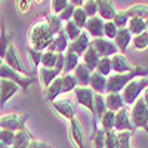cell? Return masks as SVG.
Wrapping results in <instances>:
<instances>
[{"mask_svg":"<svg viewBox=\"0 0 148 148\" xmlns=\"http://www.w3.org/2000/svg\"><path fill=\"white\" fill-rule=\"evenodd\" d=\"M53 37H55V34L51 30V27H49V24L46 22V19H40V21H36L34 24H31L30 31H28L30 47L43 52L51 45Z\"/></svg>","mask_w":148,"mask_h":148,"instance_id":"cell-1","label":"cell"},{"mask_svg":"<svg viewBox=\"0 0 148 148\" xmlns=\"http://www.w3.org/2000/svg\"><path fill=\"white\" fill-rule=\"evenodd\" d=\"M148 76V68L145 67H135L133 71L130 73H123V74H110L107 77V88H105V93L110 92H117L120 93L123 90V88L133 79L136 77H147Z\"/></svg>","mask_w":148,"mask_h":148,"instance_id":"cell-2","label":"cell"},{"mask_svg":"<svg viewBox=\"0 0 148 148\" xmlns=\"http://www.w3.org/2000/svg\"><path fill=\"white\" fill-rule=\"evenodd\" d=\"M74 98L76 102L86 108L92 116V130L95 132L98 129V117H96V111H95V92L89 88V86H77L74 89Z\"/></svg>","mask_w":148,"mask_h":148,"instance_id":"cell-3","label":"cell"},{"mask_svg":"<svg viewBox=\"0 0 148 148\" xmlns=\"http://www.w3.org/2000/svg\"><path fill=\"white\" fill-rule=\"evenodd\" d=\"M129 113H130V120L135 129H144L148 133V105L144 102L142 96H139L132 104Z\"/></svg>","mask_w":148,"mask_h":148,"instance_id":"cell-4","label":"cell"},{"mask_svg":"<svg viewBox=\"0 0 148 148\" xmlns=\"http://www.w3.org/2000/svg\"><path fill=\"white\" fill-rule=\"evenodd\" d=\"M147 86H148V79L147 77H136V79L130 80L125 88H123V90L120 92L125 104L132 105L142 95V92H144V89L147 88Z\"/></svg>","mask_w":148,"mask_h":148,"instance_id":"cell-5","label":"cell"},{"mask_svg":"<svg viewBox=\"0 0 148 148\" xmlns=\"http://www.w3.org/2000/svg\"><path fill=\"white\" fill-rule=\"evenodd\" d=\"M0 79H8V80H12L14 83H16L21 90H27L28 86H31L37 77L36 76H24V74L15 71L14 68H10L9 65H6L5 62L0 65Z\"/></svg>","mask_w":148,"mask_h":148,"instance_id":"cell-6","label":"cell"},{"mask_svg":"<svg viewBox=\"0 0 148 148\" xmlns=\"http://www.w3.org/2000/svg\"><path fill=\"white\" fill-rule=\"evenodd\" d=\"M3 62H5L6 65H9L10 68H14L15 71L24 74V76H34V74H31L30 71H27L25 68H24L21 59H19V56H18V52H16V49H15V46H14V43H12V42H10L9 46H8V51H6V55H5V58H3Z\"/></svg>","mask_w":148,"mask_h":148,"instance_id":"cell-7","label":"cell"},{"mask_svg":"<svg viewBox=\"0 0 148 148\" xmlns=\"http://www.w3.org/2000/svg\"><path fill=\"white\" fill-rule=\"evenodd\" d=\"M90 45L96 49V52L99 53V56H108L111 58L113 55L119 53V49L113 40H108L105 37H98V39H92Z\"/></svg>","mask_w":148,"mask_h":148,"instance_id":"cell-8","label":"cell"},{"mask_svg":"<svg viewBox=\"0 0 148 148\" xmlns=\"http://www.w3.org/2000/svg\"><path fill=\"white\" fill-rule=\"evenodd\" d=\"M27 116H18V114H6L0 117V129H8L12 132H16L21 127L25 126Z\"/></svg>","mask_w":148,"mask_h":148,"instance_id":"cell-9","label":"cell"},{"mask_svg":"<svg viewBox=\"0 0 148 148\" xmlns=\"http://www.w3.org/2000/svg\"><path fill=\"white\" fill-rule=\"evenodd\" d=\"M18 92H21V88L16 83L8 79H0V107H3Z\"/></svg>","mask_w":148,"mask_h":148,"instance_id":"cell-10","label":"cell"},{"mask_svg":"<svg viewBox=\"0 0 148 148\" xmlns=\"http://www.w3.org/2000/svg\"><path fill=\"white\" fill-rule=\"evenodd\" d=\"M51 104H52V108L65 120L70 121L71 119L76 117V107L70 99H55Z\"/></svg>","mask_w":148,"mask_h":148,"instance_id":"cell-11","label":"cell"},{"mask_svg":"<svg viewBox=\"0 0 148 148\" xmlns=\"http://www.w3.org/2000/svg\"><path fill=\"white\" fill-rule=\"evenodd\" d=\"M114 130H116V132H123V130L133 132V130H135V126L132 125V120H130V113H129L127 107H123L121 110H119L117 113H116Z\"/></svg>","mask_w":148,"mask_h":148,"instance_id":"cell-12","label":"cell"},{"mask_svg":"<svg viewBox=\"0 0 148 148\" xmlns=\"http://www.w3.org/2000/svg\"><path fill=\"white\" fill-rule=\"evenodd\" d=\"M89 46H90V36L86 33V31H82L77 39H74V40H71V42L68 43L67 51L74 52L76 55L82 56V55L86 52V49H88Z\"/></svg>","mask_w":148,"mask_h":148,"instance_id":"cell-13","label":"cell"},{"mask_svg":"<svg viewBox=\"0 0 148 148\" xmlns=\"http://www.w3.org/2000/svg\"><path fill=\"white\" fill-rule=\"evenodd\" d=\"M110 59H111V68H113V73L123 74V73H130V71L135 70V67L129 62V59L120 52L113 55Z\"/></svg>","mask_w":148,"mask_h":148,"instance_id":"cell-14","label":"cell"},{"mask_svg":"<svg viewBox=\"0 0 148 148\" xmlns=\"http://www.w3.org/2000/svg\"><path fill=\"white\" fill-rule=\"evenodd\" d=\"M104 19L99 18V16H92L88 19V22H86V33H88L92 39H98V37H104Z\"/></svg>","mask_w":148,"mask_h":148,"instance_id":"cell-15","label":"cell"},{"mask_svg":"<svg viewBox=\"0 0 148 148\" xmlns=\"http://www.w3.org/2000/svg\"><path fill=\"white\" fill-rule=\"evenodd\" d=\"M68 43H70V40L65 36V31L61 30L58 34H55L53 40L47 46L46 51H51V52H55V53H64L67 51V47H68Z\"/></svg>","mask_w":148,"mask_h":148,"instance_id":"cell-16","label":"cell"},{"mask_svg":"<svg viewBox=\"0 0 148 148\" xmlns=\"http://www.w3.org/2000/svg\"><path fill=\"white\" fill-rule=\"evenodd\" d=\"M117 14L116 5L113 0H98V16L104 21H113L114 15Z\"/></svg>","mask_w":148,"mask_h":148,"instance_id":"cell-17","label":"cell"},{"mask_svg":"<svg viewBox=\"0 0 148 148\" xmlns=\"http://www.w3.org/2000/svg\"><path fill=\"white\" fill-rule=\"evenodd\" d=\"M70 138L74 142L76 148H84V141H83V129L80 121L74 117L70 120Z\"/></svg>","mask_w":148,"mask_h":148,"instance_id":"cell-18","label":"cell"},{"mask_svg":"<svg viewBox=\"0 0 148 148\" xmlns=\"http://www.w3.org/2000/svg\"><path fill=\"white\" fill-rule=\"evenodd\" d=\"M132 34L129 33V30L125 27V28H119V31H117V34H116V37H114V43H116V46H117V49H119V52L120 53H123V52H126L127 51V46L130 45V42H132Z\"/></svg>","mask_w":148,"mask_h":148,"instance_id":"cell-19","label":"cell"},{"mask_svg":"<svg viewBox=\"0 0 148 148\" xmlns=\"http://www.w3.org/2000/svg\"><path fill=\"white\" fill-rule=\"evenodd\" d=\"M104 98H105V105H107V110H110V111H114V113H117L119 110H121L123 107H126L125 101H123L121 93H117V92H110V93H105V95H104Z\"/></svg>","mask_w":148,"mask_h":148,"instance_id":"cell-20","label":"cell"},{"mask_svg":"<svg viewBox=\"0 0 148 148\" xmlns=\"http://www.w3.org/2000/svg\"><path fill=\"white\" fill-rule=\"evenodd\" d=\"M89 88L95 92V93H105V88H107V77L99 74L98 71H92L90 79H89Z\"/></svg>","mask_w":148,"mask_h":148,"instance_id":"cell-21","label":"cell"},{"mask_svg":"<svg viewBox=\"0 0 148 148\" xmlns=\"http://www.w3.org/2000/svg\"><path fill=\"white\" fill-rule=\"evenodd\" d=\"M99 59H101V56H99V53L96 52V49L90 45L88 49H86V52L82 55V62L88 67L90 71H95V68H96V64L99 62Z\"/></svg>","mask_w":148,"mask_h":148,"instance_id":"cell-22","label":"cell"},{"mask_svg":"<svg viewBox=\"0 0 148 148\" xmlns=\"http://www.w3.org/2000/svg\"><path fill=\"white\" fill-rule=\"evenodd\" d=\"M61 93H62V79H61V76H58V77L45 89V98H46V101L52 102V101L56 99Z\"/></svg>","mask_w":148,"mask_h":148,"instance_id":"cell-23","label":"cell"},{"mask_svg":"<svg viewBox=\"0 0 148 148\" xmlns=\"http://www.w3.org/2000/svg\"><path fill=\"white\" fill-rule=\"evenodd\" d=\"M33 141V136L31 133L28 132L27 126L21 127L19 130L15 132V138H14V144H12V147H16V148H27L28 144Z\"/></svg>","mask_w":148,"mask_h":148,"instance_id":"cell-24","label":"cell"},{"mask_svg":"<svg viewBox=\"0 0 148 148\" xmlns=\"http://www.w3.org/2000/svg\"><path fill=\"white\" fill-rule=\"evenodd\" d=\"M73 74H74V77H76L79 86H89V79H90L92 71L86 67L83 62H79V65L74 68Z\"/></svg>","mask_w":148,"mask_h":148,"instance_id":"cell-25","label":"cell"},{"mask_svg":"<svg viewBox=\"0 0 148 148\" xmlns=\"http://www.w3.org/2000/svg\"><path fill=\"white\" fill-rule=\"evenodd\" d=\"M37 74H39V79H40V83L43 86V89H46L47 86L59 76L53 68H45V67H40L39 71H37Z\"/></svg>","mask_w":148,"mask_h":148,"instance_id":"cell-26","label":"cell"},{"mask_svg":"<svg viewBox=\"0 0 148 148\" xmlns=\"http://www.w3.org/2000/svg\"><path fill=\"white\" fill-rule=\"evenodd\" d=\"M80 62V56L76 55L74 52L65 51L64 52V68H62V74L65 73H73L74 68H76Z\"/></svg>","mask_w":148,"mask_h":148,"instance_id":"cell-27","label":"cell"},{"mask_svg":"<svg viewBox=\"0 0 148 148\" xmlns=\"http://www.w3.org/2000/svg\"><path fill=\"white\" fill-rule=\"evenodd\" d=\"M126 28L129 30V33H130L132 36H138V34H141V33H144V31L147 30V25H145V19H142V18H138V16L129 18Z\"/></svg>","mask_w":148,"mask_h":148,"instance_id":"cell-28","label":"cell"},{"mask_svg":"<svg viewBox=\"0 0 148 148\" xmlns=\"http://www.w3.org/2000/svg\"><path fill=\"white\" fill-rule=\"evenodd\" d=\"M114 121H116V113L114 111H110V110H107L99 117V125H101V129L104 132L113 130L114 129Z\"/></svg>","mask_w":148,"mask_h":148,"instance_id":"cell-29","label":"cell"},{"mask_svg":"<svg viewBox=\"0 0 148 148\" xmlns=\"http://www.w3.org/2000/svg\"><path fill=\"white\" fill-rule=\"evenodd\" d=\"M125 12L129 18H133V16H138V18H142V19L148 18V6L147 5H141V3L133 5L129 9H126Z\"/></svg>","mask_w":148,"mask_h":148,"instance_id":"cell-30","label":"cell"},{"mask_svg":"<svg viewBox=\"0 0 148 148\" xmlns=\"http://www.w3.org/2000/svg\"><path fill=\"white\" fill-rule=\"evenodd\" d=\"M10 36L6 33V28H5V24L2 22L0 24V59L3 61L5 55H6V51H8V46L10 43Z\"/></svg>","mask_w":148,"mask_h":148,"instance_id":"cell-31","label":"cell"},{"mask_svg":"<svg viewBox=\"0 0 148 148\" xmlns=\"http://www.w3.org/2000/svg\"><path fill=\"white\" fill-rule=\"evenodd\" d=\"M61 79H62V93H68L71 90H74L77 88V80L76 77H74L73 73H65L61 76Z\"/></svg>","mask_w":148,"mask_h":148,"instance_id":"cell-32","label":"cell"},{"mask_svg":"<svg viewBox=\"0 0 148 148\" xmlns=\"http://www.w3.org/2000/svg\"><path fill=\"white\" fill-rule=\"evenodd\" d=\"M64 31H65V36L68 37V40L71 42V40H74V39H77V37L80 36V33L83 31L80 27H77L76 24H74V21H67V22H64V28H62Z\"/></svg>","mask_w":148,"mask_h":148,"instance_id":"cell-33","label":"cell"},{"mask_svg":"<svg viewBox=\"0 0 148 148\" xmlns=\"http://www.w3.org/2000/svg\"><path fill=\"white\" fill-rule=\"evenodd\" d=\"M130 43L133 45V47L136 51H145L148 47V31H144L138 36H133Z\"/></svg>","mask_w":148,"mask_h":148,"instance_id":"cell-34","label":"cell"},{"mask_svg":"<svg viewBox=\"0 0 148 148\" xmlns=\"http://www.w3.org/2000/svg\"><path fill=\"white\" fill-rule=\"evenodd\" d=\"M95 71H98L99 74H102V76L108 77L111 73H113V68H111V59L108 56H101L99 62L96 64V68Z\"/></svg>","mask_w":148,"mask_h":148,"instance_id":"cell-35","label":"cell"},{"mask_svg":"<svg viewBox=\"0 0 148 148\" xmlns=\"http://www.w3.org/2000/svg\"><path fill=\"white\" fill-rule=\"evenodd\" d=\"M56 59H58V53L51 52V51H46L42 53V59H40V67L45 68H53L56 64Z\"/></svg>","mask_w":148,"mask_h":148,"instance_id":"cell-36","label":"cell"},{"mask_svg":"<svg viewBox=\"0 0 148 148\" xmlns=\"http://www.w3.org/2000/svg\"><path fill=\"white\" fill-rule=\"evenodd\" d=\"M88 19H89V18H88V15L84 14V10L82 9V6L74 9L73 16H71V21H74V24H76L77 27H80V28L83 30L84 25H86V22H88Z\"/></svg>","mask_w":148,"mask_h":148,"instance_id":"cell-37","label":"cell"},{"mask_svg":"<svg viewBox=\"0 0 148 148\" xmlns=\"http://www.w3.org/2000/svg\"><path fill=\"white\" fill-rule=\"evenodd\" d=\"M45 19H46V22L49 24V27H51V30L53 31V34H58L61 30L64 28V22L61 21V18L58 16V15H46L45 16Z\"/></svg>","mask_w":148,"mask_h":148,"instance_id":"cell-38","label":"cell"},{"mask_svg":"<svg viewBox=\"0 0 148 148\" xmlns=\"http://www.w3.org/2000/svg\"><path fill=\"white\" fill-rule=\"evenodd\" d=\"M82 9L88 15V18L96 16L98 15V0H84L82 5Z\"/></svg>","mask_w":148,"mask_h":148,"instance_id":"cell-39","label":"cell"},{"mask_svg":"<svg viewBox=\"0 0 148 148\" xmlns=\"http://www.w3.org/2000/svg\"><path fill=\"white\" fill-rule=\"evenodd\" d=\"M104 145H105V148H120L119 147V136H117V132L114 129L105 132Z\"/></svg>","mask_w":148,"mask_h":148,"instance_id":"cell-40","label":"cell"},{"mask_svg":"<svg viewBox=\"0 0 148 148\" xmlns=\"http://www.w3.org/2000/svg\"><path fill=\"white\" fill-rule=\"evenodd\" d=\"M42 53L40 51H37V49H33V47H28L27 51V55H28V59H30V64L33 67V70H37L40 67V59H42Z\"/></svg>","mask_w":148,"mask_h":148,"instance_id":"cell-41","label":"cell"},{"mask_svg":"<svg viewBox=\"0 0 148 148\" xmlns=\"http://www.w3.org/2000/svg\"><path fill=\"white\" fill-rule=\"evenodd\" d=\"M95 111H96V117L99 121V117L107 111V105H105V98L101 93H95Z\"/></svg>","mask_w":148,"mask_h":148,"instance_id":"cell-42","label":"cell"},{"mask_svg":"<svg viewBox=\"0 0 148 148\" xmlns=\"http://www.w3.org/2000/svg\"><path fill=\"white\" fill-rule=\"evenodd\" d=\"M132 135H133V132H129V130L117 132V136H119V147H120V148H132V145H130Z\"/></svg>","mask_w":148,"mask_h":148,"instance_id":"cell-43","label":"cell"},{"mask_svg":"<svg viewBox=\"0 0 148 148\" xmlns=\"http://www.w3.org/2000/svg\"><path fill=\"white\" fill-rule=\"evenodd\" d=\"M117 31H119V28L116 27V24L113 21H105L104 22V37H105V39L114 40Z\"/></svg>","mask_w":148,"mask_h":148,"instance_id":"cell-44","label":"cell"},{"mask_svg":"<svg viewBox=\"0 0 148 148\" xmlns=\"http://www.w3.org/2000/svg\"><path fill=\"white\" fill-rule=\"evenodd\" d=\"M104 138H105V132H104L101 127H98V129L92 133V136H90V139H92L95 148H105V145H104Z\"/></svg>","mask_w":148,"mask_h":148,"instance_id":"cell-45","label":"cell"},{"mask_svg":"<svg viewBox=\"0 0 148 148\" xmlns=\"http://www.w3.org/2000/svg\"><path fill=\"white\" fill-rule=\"evenodd\" d=\"M127 21H129V16L126 15L125 10H117V14L113 18V22L116 24L117 28H125L127 25Z\"/></svg>","mask_w":148,"mask_h":148,"instance_id":"cell-46","label":"cell"},{"mask_svg":"<svg viewBox=\"0 0 148 148\" xmlns=\"http://www.w3.org/2000/svg\"><path fill=\"white\" fill-rule=\"evenodd\" d=\"M68 5H70L68 0H51V10H52L53 15H58V14H61V12H62Z\"/></svg>","mask_w":148,"mask_h":148,"instance_id":"cell-47","label":"cell"},{"mask_svg":"<svg viewBox=\"0 0 148 148\" xmlns=\"http://www.w3.org/2000/svg\"><path fill=\"white\" fill-rule=\"evenodd\" d=\"M14 138H15V132L8 130V129H0V141H2L5 145L12 147V144H14Z\"/></svg>","mask_w":148,"mask_h":148,"instance_id":"cell-48","label":"cell"},{"mask_svg":"<svg viewBox=\"0 0 148 148\" xmlns=\"http://www.w3.org/2000/svg\"><path fill=\"white\" fill-rule=\"evenodd\" d=\"M33 2H34V0H15L16 10L19 12L21 15H25L27 12L30 10V8H31Z\"/></svg>","mask_w":148,"mask_h":148,"instance_id":"cell-49","label":"cell"},{"mask_svg":"<svg viewBox=\"0 0 148 148\" xmlns=\"http://www.w3.org/2000/svg\"><path fill=\"white\" fill-rule=\"evenodd\" d=\"M74 9H76V6H73V5H68L61 14H58V16L61 18V21L62 22H67V21H70L71 19V16H73V12H74Z\"/></svg>","mask_w":148,"mask_h":148,"instance_id":"cell-50","label":"cell"},{"mask_svg":"<svg viewBox=\"0 0 148 148\" xmlns=\"http://www.w3.org/2000/svg\"><path fill=\"white\" fill-rule=\"evenodd\" d=\"M27 148H51L46 142H42V141H31L30 144H28V147Z\"/></svg>","mask_w":148,"mask_h":148,"instance_id":"cell-51","label":"cell"},{"mask_svg":"<svg viewBox=\"0 0 148 148\" xmlns=\"http://www.w3.org/2000/svg\"><path fill=\"white\" fill-rule=\"evenodd\" d=\"M68 2H70V5H73V6L80 8V6L83 5V2H84V0H68Z\"/></svg>","mask_w":148,"mask_h":148,"instance_id":"cell-52","label":"cell"},{"mask_svg":"<svg viewBox=\"0 0 148 148\" xmlns=\"http://www.w3.org/2000/svg\"><path fill=\"white\" fill-rule=\"evenodd\" d=\"M141 96H142L144 102H145V104L148 105V86H147V88L144 89V92H142V95H141Z\"/></svg>","mask_w":148,"mask_h":148,"instance_id":"cell-53","label":"cell"},{"mask_svg":"<svg viewBox=\"0 0 148 148\" xmlns=\"http://www.w3.org/2000/svg\"><path fill=\"white\" fill-rule=\"evenodd\" d=\"M0 148H10V147H8V145H5L2 141H0Z\"/></svg>","mask_w":148,"mask_h":148,"instance_id":"cell-54","label":"cell"},{"mask_svg":"<svg viewBox=\"0 0 148 148\" xmlns=\"http://www.w3.org/2000/svg\"><path fill=\"white\" fill-rule=\"evenodd\" d=\"M145 25H147V30H145V31H148V18L145 19Z\"/></svg>","mask_w":148,"mask_h":148,"instance_id":"cell-55","label":"cell"},{"mask_svg":"<svg viewBox=\"0 0 148 148\" xmlns=\"http://www.w3.org/2000/svg\"><path fill=\"white\" fill-rule=\"evenodd\" d=\"M34 2H36V3H42V2H43V0H34Z\"/></svg>","mask_w":148,"mask_h":148,"instance_id":"cell-56","label":"cell"},{"mask_svg":"<svg viewBox=\"0 0 148 148\" xmlns=\"http://www.w3.org/2000/svg\"><path fill=\"white\" fill-rule=\"evenodd\" d=\"M2 64H3V61H2V59H0V65H2Z\"/></svg>","mask_w":148,"mask_h":148,"instance_id":"cell-57","label":"cell"},{"mask_svg":"<svg viewBox=\"0 0 148 148\" xmlns=\"http://www.w3.org/2000/svg\"><path fill=\"white\" fill-rule=\"evenodd\" d=\"M10 148H16V147H10Z\"/></svg>","mask_w":148,"mask_h":148,"instance_id":"cell-58","label":"cell"}]
</instances>
